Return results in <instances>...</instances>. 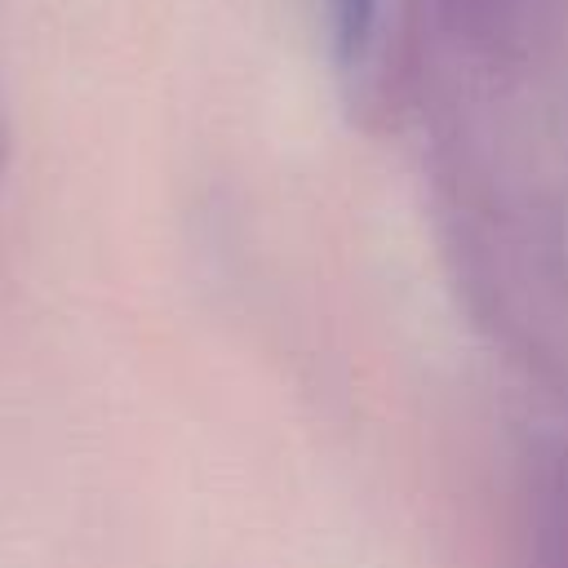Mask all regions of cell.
Here are the masks:
<instances>
[{"instance_id":"6da1fadb","label":"cell","mask_w":568,"mask_h":568,"mask_svg":"<svg viewBox=\"0 0 568 568\" xmlns=\"http://www.w3.org/2000/svg\"><path fill=\"white\" fill-rule=\"evenodd\" d=\"M373 22V0H333V27H337V49L351 58Z\"/></svg>"}]
</instances>
